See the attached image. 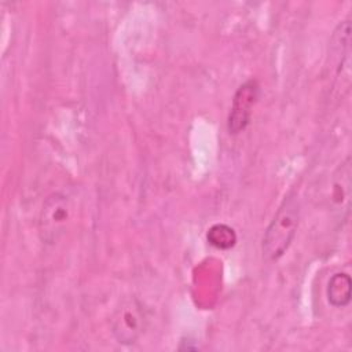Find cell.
<instances>
[{
    "label": "cell",
    "mask_w": 352,
    "mask_h": 352,
    "mask_svg": "<svg viewBox=\"0 0 352 352\" xmlns=\"http://www.w3.org/2000/svg\"><path fill=\"white\" fill-rule=\"evenodd\" d=\"M301 204L296 191H289L264 231L261 252L267 261L279 260L290 248L300 224Z\"/></svg>",
    "instance_id": "obj_1"
},
{
    "label": "cell",
    "mask_w": 352,
    "mask_h": 352,
    "mask_svg": "<svg viewBox=\"0 0 352 352\" xmlns=\"http://www.w3.org/2000/svg\"><path fill=\"white\" fill-rule=\"evenodd\" d=\"M352 280L346 272H336L327 283L326 297L331 307L345 308L351 302Z\"/></svg>",
    "instance_id": "obj_7"
},
{
    "label": "cell",
    "mask_w": 352,
    "mask_h": 352,
    "mask_svg": "<svg viewBox=\"0 0 352 352\" xmlns=\"http://www.w3.org/2000/svg\"><path fill=\"white\" fill-rule=\"evenodd\" d=\"M327 69L333 70L331 88L338 95L351 84V21H341L331 36Z\"/></svg>",
    "instance_id": "obj_2"
},
{
    "label": "cell",
    "mask_w": 352,
    "mask_h": 352,
    "mask_svg": "<svg viewBox=\"0 0 352 352\" xmlns=\"http://www.w3.org/2000/svg\"><path fill=\"white\" fill-rule=\"evenodd\" d=\"M351 158L346 157L334 170L330 180V205L345 220L351 204Z\"/></svg>",
    "instance_id": "obj_6"
},
{
    "label": "cell",
    "mask_w": 352,
    "mask_h": 352,
    "mask_svg": "<svg viewBox=\"0 0 352 352\" xmlns=\"http://www.w3.org/2000/svg\"><path fill=\"white\" fill-rule=\"evenodd\" d=\"M208 242L220 250H228L236 243V232L235 230L224 223L213 224L206 234Z\"/></svg>",
    "instance_id": "obj_8"
},
{
    "label": "cell",
    "mask_w": 352,
    "mask_h": 352,
    "mask_svg": "<svg viewBox=\"0 0 352 352\" xmlns=\"http://www.w3.org/2000/svg\"><path fill=\"white\" fill-rule=\"evenodd\" d=\"M258 96L260 84L256 78H249L236 88L227 117V131L230 135H239L248 128Z\"/></svg>",
    "instance_id": "obj_5"
},
{
    "label": "cell",
    "mask_w": 352,
    "mask_h": 352,
    "mask_svg": "<svg viewBox=\"0 0 352 352\" xmlns=\"http://www.w3.org/2000/svg\"><path fill=\"white\" fill-rule=\"evenodd\" d=\"M72 216V205L63 192L50 194L40 209L38 235L43 243L54 245L66 232Z\"/></svg>",
    "instance_id": "obj_3"
},
{
    "label": "cell",
    "mask_w": 352,
    "mask_h": 352,
    "mask_svg": "<svg viewBox=\"0 0 352 352\" xmlns=\"http://www.w3.org/2000/svg\"><path fill=\"white\" fill-rule=\"evenodd\" d=\"M147 327V315L138 298L124 300L111 316V334L121 345L135 344Z\"/></svg>",
    "instance_id": "obj_4"
}]
</instances>
